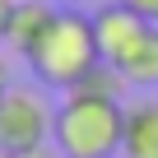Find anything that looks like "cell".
I'll return each instance as SVG.
<instances>
[{
	"label": "cell",
	"instance_id": "obj_6",
	"mask_svg": "<svg viewBox=\"0 0 158 158\" xmlns=\"http://www.w3.org/2000/svg\"><path fill=\"white\" fill-rule=\"evenodd\" d=\"M51 19H56V5H51V0H19V5H14V19H10L5 47H10L14 56H28V51L37 47V37L47 33Z\"/></svg>",
	"mask_w": 158,
	"mask_h": 158
},
{
	"label": "cell",
	"instance_id": "obj_9",
	"mask_svg": "<svg viewBox=\"0 0 158 158\" xmlns=\"http://www.w3.org/2000/svg\"><path fill=\"white\" fill-rule=\"evenodd\" d=\"M14 5H19V0H0V47H5V37H10V19H14Z\"/></svg>",
	"mask_w": 158,
	"mask_h": 158
},
{
	"label": "cell",
	"instance_id": "obj_13",
	"mask_svg": "<svg viewBox=\"0 0 158 158\" xmlns=\"http://www.w3.org/2000/svg\"><path fill=\"white\" fill-rule=\"evenodd\" d=\"M0 158H14V153H5V149H0Z\"/></svg>",
	"mask_w": 158,
	"mask_h": 158
},
{
	"label": "cell",
	"instance_id": "obj_12",
	"mask_svg": "<svg viewBox=\"0 0 158 158\" xmlns=\"http://www.w3.org/2000/svg\"><path fill=\"white\" fill-rule=\"evenodd\" d=\"M51 5H60V10H84V5H93V0H51Z\"/></svg>",
	"mask_w": 158,
	"mask_h": 158
},
{
	"label": "cell",
	"instance_id": "obj_5",
	"mask_svg": "<svg viewBox=\"0 0 158 158\" xmlns=\"http://www.w3.org/2000/svg\"><path fill=\"white\" fill-rule=\"evenodd\" d=\"M121 158H158V98H139L135 107H126Z\"/></svg>",
	"mask_w": 158,
	"mask_h": 158
},
{
	"label": "cell",
	"instance_id": "obj_4",
	"mask_svg": "<svg viewBox=\"0 0 158 158\" xmlns=\"http://www.w3.org/2000/svg\"><path fill=\"white\" fill-rule=\"evenodd\" d=\"M89 19H93L98 56H102V65H112V70H121V65L135 56V47L149 37V28H153V23H144L139 14H130L126 5H116V0H102Z\"/></svg>",
	"mask_w": 158,
	"mask_h": 158
},
{
	"label": "cell",
	"instance_id": "obj_7",
	"mask_svg": "<svg viewBox=\"0 0 158 158\" xmlns=\"http://www.w3.org/2000/svg\"><path fill=\"white\" fill-rule=\"evenodd\" d=\"M116 74L126 79V89H158V28H149V37L135 47V56Z\"/></svg>",
	"mask_w": 158,
	"mask_h": 158
},
{
	"label": "cell",
	"instance_id": "obj_2",
	"mask_svg": "<svg viewBox=\"0 0 158 158\" xmlns=\"http://www.w3.org/2000/svg\"><path fill=\"white\" fill-rule=\"evenodd\" d=\"M121 135H126L121 98H98V93H84V89H70L56 102L51 149L60 158H116Z\"/></svg>",
	"mask_w": 158,
	"mask_h": 158
},
{
	"label": "cell",
	"instance_id": "obj_10",
	"mask_svg": "<svg viewBox=\"0 0 158 158\" xmlns=\"http://www.w3.org/2000/svg\"><path fill=\"white\" fill-rule=\"evenodd\" d=\"M10 89H14V74H10V56L0 51V98H5Z\"/></svg>",
	"mask_w": 158,
	"mask_h": 158
},
{
	"label": "cell",
	"instance_id": "obj_3",
	"mask_svg": "<svg viewBox=\"0 0 158 158\" xmlns=\"http://www.w3.org/2000/svg\"><path fill=\"white\" fill-rule=\"evenodd\" d=\"M51 102L42 84H14L5 98H0V149L5 153H33L51 139Z\"/></svg>",
	"mask_w": 158,
	"mask_h": 158
},
{
	"label": "cell",
	"instance_id": "obj_1",
	"mask_svg": "<svg viewBox=\"0 0 158 158\" xmlns=\"http://www.w3.org/2000/svg\"><path fill=\"white\" fill-rule=\"evenodd\" d=\"M23 60H28V70H33V79L42 89H60V93L79 89L102 65L98 37H93V19L84 10H60L56 5V19L47 23V33L37 37V47Z\"/></svg>",
	"mask_w": 158,
	"mask_h": 158
},
{
	"label": "cell",
	"instance_id": "obj_8",
	"mask_svg": "<svg viewBox=\"0 0 158 158\" xmlns=\"http://www.w3.org/2000/svg\"><path fill=\"white\" fill-rule=\"evenodd\" d=\"M116 5H126L130 14H139L144 23H153V28H158V0H116Z\"/></svg>",
	"mask_w": 158,
	"mask_h": 158
},
{
	"label": "cell",
	"instance_id": "obj_11",
	"mask_svg": "<svg viewBox=\"0 0 158 158\" xmlns=\"http://www.w3.org/2000/svg\"><path fill=\"white\" fill-rule=\"evenodd\" d=\"M19 158H60V153H56L51 144H42V149H33V153H19Z\"/></svg>",
	"mask_w": 158,
	"mask_h": 158
}]
</instances>
